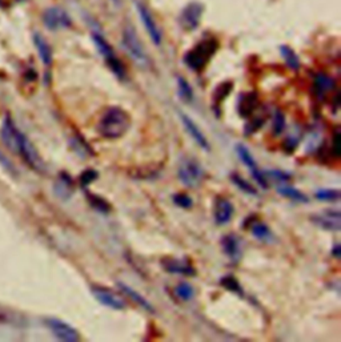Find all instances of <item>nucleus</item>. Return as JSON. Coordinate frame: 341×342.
I'll use <instances>...</instances> for the list:
<instances>
[{"mask_svg":"<svg viewBox=\"0 0 341 342\" xmlns=\"http://www.w3.org/2000/svg\"><path fill=\"white\" fill-rule=\"evenodd\" d=\"M131 116L121 107H111L104 112L96 125L97 133L106 140H117L129 131Z\"/></svg>","mask_w":341,"mask_h":342,"instance_id":"obj_1","label":"nucleus"},{"mask_svg":"<svg viewBox=\"0 0 341 342\" xmlns=\"http://www.w3.org/2000/svg\"><path fill=\"white\" fill-rule=\"evenodd\" d=\"M217 42L214 39H208V40H203L199 44L188 51L184 56V63L186 66L195 72H200L201 69L205 68L209 60L212 59V56L216 53L217 51Z\"/></svg>","mask_w":341,"mask_h":342,"instance_id":"obj_2","label":"nucleus"},{"mask_svg":"<svg viewBox=\"0 0 341 342\" xmlns=\"http://www.w3.org/2000/svg\"><path fill=\"white\" fill-rule=\"evenodd\" d=\"M177 177L186 187H199L204 177L203 165L195 157H186L177 166Z\"/></svg>","mask_w":341,"mask_h":342,"instance_id":"obj_3","label":"nucleus"},{"mask_svg":"<svg viewBox=\"0 0 341 342\" xmlns=\"http://www.w3.org/2000/svg\"><path fill=\"white\" fill-rule=\"evenodd\" d=\"M123 47L127 51V53L131 56V59L134 60L139 66L145 67L148 66V56L145 52L144 47H143L140 39L138 38L136 31L132 25H125L123 30Z\"/></svg>","mask_w":341,"mask_h":342,"instance_id":"obj_4","label":"nucleus"},{"mask_svg":"<svg viewBox=\"0 0 341 342\" xmlns=\"http://www.w3.org/2000/svg\"><path fill=\"white\" fill-rule=\"evenodd\" d=\"M92 39H93L95 45H96L97 51L100 52V55L103 56L104 60H106V63L108 64L111 71L114 72L115 76H116L117 79L124 80L125 79V68H124V66L121 64L120 60L117 59L116 56H115L114 48L111 47L110 43H108L107 40L101 36V35L97 34V32H93Z\"/></svg>","mask_w":341,"mask_h":342,"instance_id":"obj_5","label":"nucleus"},{"mask_svg":"<svg viewBox=\"0 0 341 342\" xmlns=\"http://www.w3.org/2000/svg\"><path fill=\"white\" fill-rule=\"evenodd\" d=\"M16 153L21 156V159L24 160V163L31 166L32 169L40 173L44 172L45 168L42 157H40L35 146L31 142V140L21 131L19 133V140H17Z\"/></svg>","mask_w":341,"mask_h":342,"instance_id":"obj_6","label":"nucleus"},{"mask_svg":"<svg viewBox=\"0 0 341 342\" xmlns=\"http://www.w3.org/2000/svg\"><path fill=\"white\" fill-rule=\"evenodd\" d=\"M236 153H238L240 161L248 168L249 173H251L256 183H257L263 189H268L269 188L268 179H267L266 173L258 168L257 163H256L255 157H253V155L251 153V151H249L244 144L239 142V144H236Z\"/></svg>","mask_w":341,"mask_h":342,"instance_id":"obj_7","label":"nucleus"},{"mask_svg":"<svg viewBox=\"0 0 341 342\" xmlns=\"http://www.w3.org/2000/svg\"><path fill=\"white\" fill-rule=\"evenodd\" d=\"M91 293L95 297V300L106 308L112 309V310H124L127 308L124 298L110 288L101 287V285H92Z\"/></svg>","mask_w":341,"mask_h":342,"instance_id":"obj_8","label":"nucleus"},{"mask_svg":"<svg viewBox=\"0 0 341 342\" xmlns=\"http://www.w3.org/2000/svg\"><path fill=\"white\" fill-rule=\"evenodd\" d=\"M45 326L49 329V332L54 334L56 339L63 342H77L80 341L79 332L73 328L72 325H69L68 322L63 321L60 318L49 317L44 321Z\"/></svg>","mask_w":341,"mask_h":342,"instance_id":"obj_9","label":"nucleus"},{"mask_svg":"<svg viewBox=\"0 0 341 342\" xmlns=\"http://www.w3.org/2000/svg\"><path fill=\"white\" fill-rule=\"evenodd\" d=\"M309 218L312 224L323 231L338 233L341 229V213L337 209H328L320 213H314Z\"/></svg>","mask_w":341,"mask_h":342,"instance_id":"obj_10","label":"nucleus"},{"mask_svg":"<svg viewBox=\"0 0 341 342\" xmlns=\"http://www.w3.org/2000/svg\"><path fill=\"white\" fill-rule=\"evenodd\" d=\"M160 265L167 273L179 274V276L193 277L196 274V270L193 268L192 263L188 259H176V257H163L160 260Z\"/></svg>","mask_w":341,"mask_h":342,"instance_id":"obj_11","label":"nucleus"},{"mask_svg":"<svg viewBox=\"0 0 341 342\" xmlns=\"http://www.w3.org/2000/svg\"><path fill=\"white\" fill-rule=\"evenodd\" d=\"M203 14V6L200 3H190L188 6L184 7V10L180 14V25L186 30V31H193L199 27L200 17Z\"/></svg>","mask_w":341,"mask_h":342,"instance_id":"obj_12","label":"nucleus"},{"mask_svg":"<svg viewBox=\"0 0 341 342\" xmlns=\"http://www.w3.org/2000/svg\"><path fill=\"white\" fill-rule=\"evenodd\" d=\"M234 214V207L229 198L224 196H217L214 204V218L216 225L223 226L231 221Z\"/></svg>","mask_w":341,"mask_h":342,"instance_id":"obj_13","label":"nucleus"},{"mask_svg":"<svg viewBox=\"0 0 341 342\" xmlns=\"http://www.w3.org/2000/svg\"><path fill=\"white\" fill-rule=\"evenodd\" d=\"M136 7H138V12L139 15H140V19H142L145 31L148 32L149 38H151V40L153 42V44L160 45L162 44V31H160L158 23H156L153 16H152L151 11H149L148 8H147V6H144L143 3H138L136 4Z\"/></svg>","mask_w":341,"mask_h":342,"instance_id":"obj_14","label":"nucleus"},{"mask_svg":"<svg viewBox=\"0 0 341 342\" xmlns=\"http://www.w3.org/2000/svg\"><path fill=\"white\" fill-rule=\"evenodd\" d=\"M221 250L232 263H239L243 254V244L242 240L234 233H228L223 236L220 240Z\"/></svg>","mask_w":341,"mask_h":342,"instance_id":"obj_15","label":"nucleus"},{"mask_svg":"<svg viewBox=\"0 0 341 342\" xmlns=\"http://www.w3.org/2000/svg\"><path fill=\"white\" fill-rule=\"evenodd\" d=\"M19 133H20V129L17 128L15 121L12 120L10 115H7L4 118L2 128H0V137H2V141L6 144V147L10 149L11 152L16 153Z\"/></svg>","mask_w":341,"mask_h":342,"instance_id":"obj_16","label":"nucleus"},{"mask_svg":"<svg viewBox=\"0 0 341 342\" xmlns=\"http://www.w3.org/2000/svg\"><path fill=\"white\" fill-rule=\"evenodd\" d=\"M180 120L183 123L187 133L191 136V138H192L193 141L196 142L197 146H199L201 149L209 152L211 151L209 141H208V138L205 137V135L203 133V131L200 129L199 125L195 123V120H192L188 115L183 113V112H180Z\"/></svg>","mask_w":341,"mask_h":342,"instance_id":"obj_17","label":"nucleus"},{"mask_svg":"<svg viewBox=\"0 0 341 342\" xmlns=\"http://www.w3.org/2000/svg\"><path fill=\"white\" fill-rule=\"evenodd\" d=\"M43 21L48 30H59V28H67L71 25V19L66 14V11L60 10L58 7H52L45 10L43 14Z\"/></svg>","mask_w":341,"mask_h":342,"instance_id":"obj_18","label":"nucleus"},{"mask_svg":"<svg viewBox=\"0 0 341 342\" xmlns=\"http://www.w3.org/2000/svg\"><path fill=\"white\" fill-rule=\"evenodd\" d=\"M243 228L249 229L252 236H253L255 239L260 240V241L271 242L273 240V233L272 231H271V228H269L266 222L257 220V217H255V216H251V217H248L247 220H244Z\"/></svg>","mask_w":341,"mask_h":342,"instance_id":"obj_19","label":"nucleus"},{"mask_svg":"<svg viewBox=\"0 0 341 342\" xmlns=\"http://www.w3.org/2000/svg\"><path fill=\"white\" fill-rule=\"evenodd\" d=\"M75 190V181L72 176L67 172H60L58 180L54 184V192L60 200H69Z\"/></svg>","mask_w":341,"mask_h":342,"instance_id":"obj_20","label":"nucleus"},{"mask_svg":"<svg viewBox=\"0 0 341 342\" xmlns=\"http://www.w3.org/2000/svg\"><path fill=\"white\" fill-rule=\"evenodd\" d=\"M258 105V99L256 92L242 94L238 100V113L240 118L248 119L253 116Z\"/></svg>","mask_w":341,"mask_h":342,"instance_id":"obj_21","label":"nucleus"},{"mask_svg":"<svg viewBox=\"0 0 341 342\" xmlns=\"http://www.w3.org/2000/svg\"><path fill=\"white\" fill-rule=\"evenodd\" d=\"M116 287L119 288V289H120V291L123 292V293H124L128 298H129V300H132L135 304L139 305L140 308H143L144 310L149 311V313H155V308H153V305H152L151 302H149V301L147 300L144 296H143V294H140L139 292L135 291L134 288L129 287L128 283L123 282V281H117Z\"/></svg>","mask_w":341,"mask_h":342,"instance_id":"obj_22","label":"nucleus"},{"mask_svg":"<svg viewBox=\"0 0 341 342\" xmlns=\"http://www.w3.org/2000/svg\"><path fill=\"white\" fill-rule=\"evenodd\" d=\"M34 44L43 64L45 67H51L52 62H54V55H52L51 45L45 40L44 36L39 34V32L34 34Z\"/></svg>","mask_w":341,"mask_h":342,"instance_id":"obj_23","label":"nucleus"},{"mask_svg":"<svg viewBox=\"0 0 341 342\" xmlns=\"http://www.w3.org/2000/svg\"><path fill=\"white\" fill-rule=\"evenodd\" d=\"M334 87H336L334 80L327 73H317L316 76H314L313 90L319 99H324L327 94H329V92L334 90Z\"/></svg>","mask_w":341,"mask_h":342,"instance_id":"obj_24","label":"nucleus"},{"mask_svg":"<svg viewBox=\"0 0 341 342\" xmlns=\"http://www.w3.org/2000/svg\"><path fill=\"white\" fill-rule=\"evenodd\" d=\"M232 90H233V84H232V81L220 83L216 88H215L214 94H212V108L215 109L217 116H220L221 104L224 103L225 99L231 95Z\"/></svg>","mask_w":341,"mask_h":342,"instance_id":"obj_25","label":"nucleus"},{"mask_svg":"<svg viewBox=\"0 0 341 342\" xmlns=\"http://www.w3.org/2000/svg\"><path fill=\"white\" fill-rule=\"evenodd\" d=\"M277 193L281 194L283 197L288 198V200L293 201V203H300V204H308L309 203V198L305 193H303L301 190L297 189V188L292 187L290 184H277Z\"/></svg>","mask_w":341,"mask_h":342,"instance_id":"obj_26","label":"nucleus"},{"mask_svg":"<svg viewBox=\"0 0 341 342\" xmlns=\"http://www.w3.org/2000/svg\"><path fill=\"white\" fill-rule=\"evenodd\" d=\"M84 192H86L87 201H88V204L91 205V208H92L93 211H96L97 213L100 214L111 213L112 207H111L110 201L106 200L104 197L99 196V194L91 193V192H88V189H84Z\"/></svg>","mask_w":341,"mask_h":342,"instance_id":"obj_27","label":"nucleus"},{"mask_svg":"<svg viewBox=\"0 0 341 342\" xmlns=\"http://www.w3.org/2000/svg\"><path fill=\"white\" fill-rule=\"evenodd\" d=\"M69 144H71V148H72L80 157L95 156V152H93V149L91 148L90 144H88V142L83 138V136L79 135V133H75V135L71 137Z\"/></svg>","mask_w":341,"mask_h":342,"instance_id":"obj_28","label":"nucleus"},{"mask_svg":"<svg viewBox=\"0 0 341 342\" xmlns=\"http://www.w3.org/2000/svg\"><path fill=\"white\" fill-rule=\"evenodd\" d=\"M229 179H231L232 184H234V185H236L239 189L242 190L243 193L249 194V196H253V197L258 196L257 189H256V188L253 187L251 183H249L248 180H245L244 177L240 176L239 173H232Z\"/></svg>","mask_w":341,"mask_h":342,"instance_id":"obj_29","label":"nucleus"},{"mask_svg":"<svg viewBox=\"0 0 341 342\" xmlns=\"http://www.w3.org/2000/svg\"><path fill=\"white\" fill-rule=\"evenodd\" d=\"M340 197L341 192L337 188H320L314 192V198L325 203H337Z\"/></svg>","mask_w":341,"mask_h":342,"instance_id":"obj_30","label":"nucleus"},{"mask_svg":"<svg viewBox=\"0 0 341 342\" xmlns=\"http://www.w3.org/2000/svg\"><path fill=\"white\" fill-rule=\"evenodd\" d=\"M220 285L227 291L232 292L234 294H239V296H244V291H243L242 283L239 282V280L232 274H225L220 278Z\"/></svg>","mask_w":341,"mask_h":342,"instance_id":"obj_31","label":"nucleus"},{"mask_svg":"<svg viewBox=\"0 0 341 342\" xmlns=\"http://www.w3.org/2000/svg\"><path fill=\"white\" fill-rule=\"evenodd\" d=\"M280 52H281V56H283L284 62L293 71H297L300 68V59L297 53L291 48L290 45H281L280 47Z\"/></svg>","mask_w":341,"mask_h":342,"instance_id":"obj_32","label":"nucleus"},{"mask_svg":"<svg viewBox=\"0 0 341 342\" xmlns=\"http://www.w3.org/2000/svg\"><path fill=\"white\" fill-rule=\"evenodd\" d=\"M177 94H179L180 100L184 103L190 104L193 101V90L191 84L187 81L184 77H177Z\"/></svg>","mask_w":341,"mask_h":342,"instance_id":"obj_33","label":"nucleus"},{"mask_svg":"<svg viewBox=\"0 0 341 342\" xmlns=\"http://www.w3.org/2000/svg\"><path fill=\"white\" fill-rule=\"evenodd\" d=\"M173 293L180 301H186V302L195 297V289H193V287L190 282H186V281H181V282L177 283Z\"/></svg>","mask_w":341,"mask_h":342,"instance_id":"obj_34","label":"nucleus"},{"mask_svg":"<svg viewBox=\"0 0 341 342\" xmlns=\"http://www.w3.org/2000/svg\"><path fill=\"white\" fill-rule=\"evenodd\" d=\"M272 133L275 136H280L286 129V119L285 115L280 109H276L272 116Z\"/></svg>","mask_w":341,"mask_h":342,"instance_id":"obj_35","label":"nucleus"},{"mask_svg":"<svg viewBox=\"0 0 341 342\" xmlns=\"http://www.w3.org/2000/svg\"><path fill=\"white\" fill-rule=\"evenodd\" d=\"M264 124H266V118L264 116H256V118H252L251 116V118H248L247 124L244 125V135H255L256 132H258L264 127Z\"/></svg>","mask_w":341,"mask_h":342,"instance_id":"obj_36","label":"nucleus"},{"mask_svg":"<svg viewBox=\"0 0 341 342\" xmlns=\"http://www.w3.org/2000/svg\"><path fill=\"white\" fill-rule=\"evenodd\" d=\"M300 141H301V133H299V131L291 132L288 133V136L285 137L283 142V149L285 153H293L299 147Z\"/></svg>","mask_w":341,"mask_h":342,"instance_id":"obj_37","label":"nucleus"},{"mask_svg":"<svg viewBox=\"0 0 341 342\" xmlns=\"http://www.w3.org/2000/svg\"><path fill=\"white\" fill-rule=\"evenodd\" d=\"M97 179H99V172H97L96 169H93V168H87L86 170H83V172L80 173L79 176L80 187L83 188V189H87V188L90 187L92 183H95Z\"/></svg>","mask_w":341,"mask_h":342,"instance_id":"obj_38","label":"nucleus"},{"mask_svg":"<svg viewBox=\"0 0 341 342\" xmlns=\"http://www.w3.org/2000/svg\"><path fill=\"white\" fill-rule=\"evenodd\" d=\"M264 173H266L268 181H273V183L286 184L291 180L290 173L284 172V170L281 169H269Z\"/></svg>","mask_w":341,"mask_h":342,"instance_id":"obj_39","label":"nucleus"},{"mask_svg":"<svg viewBox=\"0 0 341 342\" xmlns=\"http://www.w3.org/2000/svg\"><path fill=\"white\" fill-rule=\"evenodd\" d=\"M172 201L176 207L181 208V209H190V208L193 207L192 197H191L188 193H184V192L173 194Z\"/></svg>","mask_w":341,"mask_h":342,"instance_id":"obj_40","label":"nucleus"},{"mask_svg":"<svg viewBox=\"0 0 341 342\" xmlns=\"http://www.w3.org/2000/svg\"><path fill=\"white\" fill-rule=\"evenodd\" d=\"M331 254L334 257V259H340L341 257V245L340 244H334V246L332 248Z\"/></svg>","mask_w":341,"mask_h":342,"instance_id":"obj_41","label":"nucleus"}]
</instances>
